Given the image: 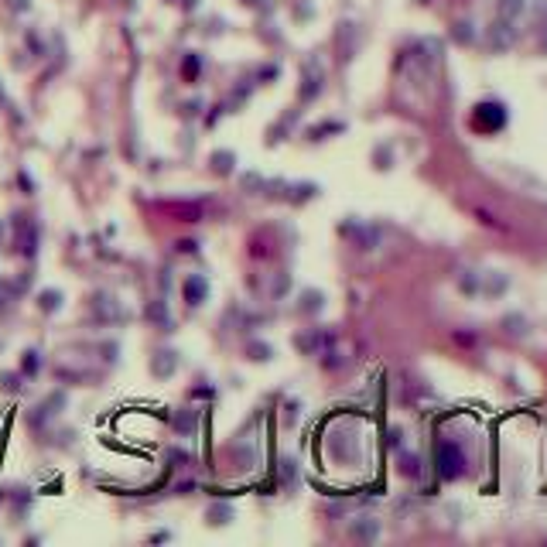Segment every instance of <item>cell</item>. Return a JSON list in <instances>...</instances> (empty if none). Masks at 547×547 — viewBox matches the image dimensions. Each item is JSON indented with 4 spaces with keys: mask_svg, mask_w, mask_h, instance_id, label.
Wrapping results in <instances>:
<instances>
[{
    "mask_svg": "<svg viewBox=\"0 0 547 547\" xmlns=\"http://www.w3.org/2000/svg\"><path fill=\"white\" fill-rule=\"evenodd\" d=\"M458 468H462V455H458V448H455V445H445V448H441V472L452 479V476H458Z\"/></svg>",
    "mask_w": 547,
    "mask_h": 547,
    "instance_id": "6da1fadb",
    "label": "cell"
},
{
    "mask_svg": "<svg viewBox=\"0 0 547 547\" xmlns=\"http://www.w3.org/2000/svg\"><path fill=\"white\" fill-rule=\"evenodd\" d=\"M205 291H209V284H205L202 277H192V280L185 284V298H188V304H198L202 298H205Z\"/></svg>",
    "mask_w": 547,
    "mask_h": 547,
    "instance_id": "7a4b0ae2",
    "label": "cell"
},
{
    "mask_svg": "<svg viewBox=\"0 0 547 547\" xmlns=\"http://www.w3.org/2000/svg\"><path fill=\"white\" fill-rule=\"evenodd\" d=\"M41 304H45V308H55V304H59V294H55V291H48L45 298H41Z\"/></svg>",
    "mask_w": 547,
    "mask_h": 547,
    "instance_id": "3957f363",
    "label": "cell"
},
{
    "mask_svg": "<svg viewBox=\"0 0 547 547\" xmlns=\"http://www.w3.org/2000/svg\"><path fill=\"white\" fill-rule=\"evenodd\" d=\"M24 366H28V370H38V356H35V352H28V362H24Z\"/></svg>",
    "mask_w": 547,
    "mask_h": 547,
    "instance_id": "277c9868",
    "label": "cell"
}]
</instances>
